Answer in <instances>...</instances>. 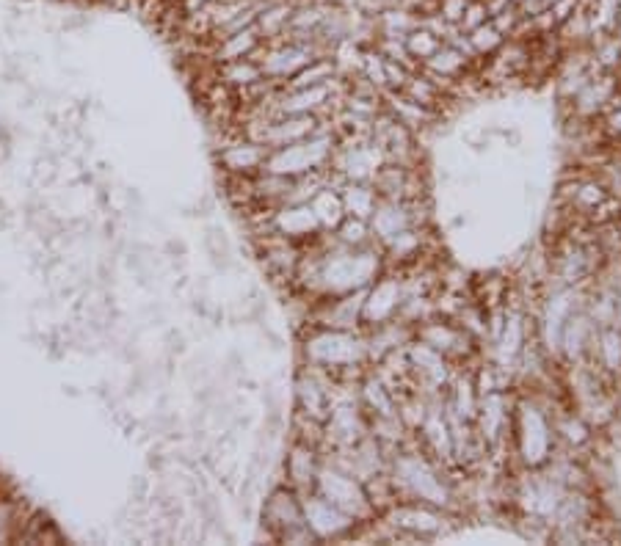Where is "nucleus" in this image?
I'll return each mask as SVG.
<instances>
[{"instance_id":"nucleus-31","label":"nucleus","mask_w":621,"mask_h":546,"mask_svg":"<svg viewBox=\"0 0 621 546\" xmlns=\"http://www.w3.org/2000/svg\"><path fill=\"white\" fill-rule=\"evenodd\" d=\"M489 23L495 25L497 31H500V34L506 36V39H511V36L517 34L519 23H522V14H519L517 6L511 3L508 9H503V12H500V14H495V17H492Z\"/></svg>"},{"instance_id":"nucleus-36","label":"nucleus","mask_w":621,"mask_h":546,"mask_svg":"<svg viewBox=\"0 0 621 546\" xmlns=\"http://www.w3.org/2000/svg\"><path fill=\"white\" fill-rule=\"evenodd\" d=\"M45 3H61V0H45Z\"/></svg>"},{"instance_id":"nucleus-4","label":"nucleus","mask_w":621,"mask_h":546,"mask_svg":"<svg viewBox=\"0 0 621 546\" xmlns=\"http://www.w3.org/2000/svg\"><path fill=\"white\" fill-rule=\"evenodd\" d=\"M379 516L395 527V544L398 541L423 544V541H434L439 535H448L453 530V516L448 511H439L434 505H426V502L398 500Z\"/></svg>"},{"instance_id":"nucleus-33","label":"nucleus","mask_w":621,"mask_h":546,"mask_svg":"<svg viewBox=\"0 0 621 546\" xmlns=\"http://www.w3.org/2000/svg\"><path fill=\"white\" fill-rule=\"evenodd\" d=\"M547 9H550L552 17H555L558 25H561V23H566V20H569L577 9H583V0H555V3H550Z\"/></svg>"},{"instance_id":"nucleus-24","label":"nucleus","mask_w":621,"mask_h":546,"mask_svg":"<svg viewBox=\"0 0 621 546\" xmlns=\"http://www.w3.org/2000/svg\"><path fill=\"white\" fill-rule=\"evenodd\" d=\"M28 511H31V505L20 500L14 491H0V546L14 544V535L20 530V524H23Z\"/></svg>"},{"instance_id":"nucleus-37","label":"nucleus","mask_w":621,"mask_h":546,"mask_svg":"<svg viewBox=\"0 0 621 546\" xmlns=\"http://www.w3.org/2000/svg\"><path fill=\"white\" fill-rule=\"evenodd\" d=\"M166 3H177V0H166Z\"/></svg>"},{"instance_id":"nucleus-35","label":"nucleus","mask_w":621,"mask_h":546,"mask_svg":"<svg viewBox=\"0 0 621 546\" xmlns=\"http://www.w3.org/2000/svg\"><path fill=\"white\" fill-rule=\"evenodd\" d=\"M541 3H544V6H550V3H555V0H541Z\"/></svg>"},{"instance_id":"nucleus-30","label":"nucleus","mask_w":621,"mask_h":546,"mask_svg":"<svg viewBox=\"0 0 621 546\" xmlns=\"http://www.w3.org/2000/svg\"><path fill=\"white\" fill-rule=\"evenodd\" d=\"M483 23H489L486 3H483V0H470V3H467V9H464V14H461L459 31L470 34L472 28H478V25H483Z\"/></svg>"},{"instance_id":"nucleus-10","label":"nucleus","mask_w":621,"mask_h":546,"mask_svg":"<svg viewBox=\"0 0 621 546\" xmlns=\"http://www.w3.org/2000/svg\"><path fill=\"white\" fill-rule=\"evenodd\" d=\"M423 207H428L426 199H417V202H395V199H379V205L373 210V216L368 218L373 240L379 243V249L384 243H390L392 238H398L401 232L412 227H426L428 216L420 213Z\"/></svg>"},{"instance_id":"nucleus-18","label":"nucleus","mask_w":621,"mask_h":546,"mask_svg":"<svg viewBox=\"0 0 621 546\" xmlns=\"http://www.w3.org/2000/svg\"><path fill=\"white\" fill-rule=\"evenodd\" d=\"M293 9H296V0H263L260 3L254 28L260 31L263 42H279L282 36L288 34Z\"/></svg>"},{"instance_id":"nucleus-38","label":"nucleus","mask_w":621,"mask_h":546,"mask_svg":"<svg viewBox=\"0 0 621 546\" xmlns=\"http://www.w3.org/2000/svg\"><path fill=\"white\" fill-rule=\"evenodd\" d=\"M619 17H621V3H619Z\"/></svg>"},{"instance_id":"nucleus-23","label":"nucleus","mask_w":621,"mask_h":546,"mask_svg":"<svg viewBox=\"0 0 621 546\" xmlns=\"http://www.w3.org/2000/svg\"><path fill=\"white\" fill-rule=\"evenodd\" d=\"M373 28H376V36L403 39L412 28H417V14L403 9L398 3H387V6H381L379 12H376Z\"/></svg>"},{"instance_id":"nucleus-8","label":"nucleus","mask_w":621,"mask_h":546,"mask_svg":"<svg viewBox=\"0 0 621 546\" xmlns=\"http://www.w3.org/2000/svg\"><path fill=\"white\" fill-rule=\"evenodd\" d=\"M304 522V505H301V494L293 491L288 483H279L265 494L263 505H260V527L263 535H268L274 544H282V538L296 530Z\"/></svg>"},{"instance_id":"nucleus-14","label":"nucleus","mask_w":621,"mask_h":546,"mask_svg":"<svg viewBox=\"0 0 621 546\" xmlns=\"http://www.w3.org/2000/svg\"><path fill=\"white\" fill-rule=\"evenodd\" d=\"M268 152L271 149L263 144L235 133L227 144H221V149L216 152V163L224 171V177H254L257 171H263Z\"/></svg>"},{"instance_id":"nucleus-5","label":"nucleus","mask_w":621,"mask_h":546,"mask_svg":"<svg viewBox=\"0 0 621 546\" xmlns=\"http://www.w3.org/2000/svg\"><path fill=\"white\" fill-rule=\"evenodd\" d=\"M315 494H321L323 500L332 502L334 508L348 513L359 524L376 519V511H373V505L368 500L365 483L343 472L340 467H334V464H326V461L321 464L318 478H315Z\"/></svg>"},{"instance_id":"nucleus-20","label":"nucleus","mask_w":621,"mask_h":546,"mask_svg":"<svg viewBox=\"0 0 621 546\" xmlns=\"http://www.w3.org/2000/svg\"><path fill=\"white\" fill-rule=\"evenodd\" d=\"M340 196H343L345 216L365 218L368 221L373 216V210L379 205V191L373 188V182H351L345 180L343 188H340Z\"/></svg>"},{"instance_id":"nucleus-26","label":"nucleus","mask_w":621,"mask_h":546,"mask_svg":"<svg viewBox=\"0 0 621 546\" xmlns=\"http://www.w3.org/2000/svg\"><path fill=\"white\" fill-rule=\"evenodd\" d=\"M334 238L345 243V246H354V249H362V246H376V240H373V232H370V224L365 218H354V216H345L340 221V227L332 232Z\"/></svg>"},{"instance_id":"nucleus-22","label":"nucleus","mask_w":621,"mask_h":546,"mask_svg":"<svg viewBox=\"0 0 621 546\" xmlns=\"http://www.w3.org/2000/svg\"><path fill=\"white\" fill-rule=\"evenodd\" d=\"M307 205L312 207V213L318 218V224H321L323 232H334V229L340 227V221L345 218L343 196H340V191H337L334 185H323L321 191L312 196Z\"/></svg>"},{"instance_id":"nucleus-12","label":"nucleus","mask_w":621,"mask_h":546,"mask_svg":"<svg viewBox=\"0 0 621 546\" xmlns=\"http://www.w3.org/2000/svg\"><path fill=\"white\" fill-rule=\"evenodd\" d=\"M406 285H403V276H390V273H381L379 279L368 287L365 293V307H362V326L373 329L379 323L398 318L401 304L406 301Z\"/></svg>"},{"instance_id":"nucleus-7","label":"nucleus","mask_w":621,"mask_h":546,"mask_svg":"<svg viewBox=\"0 0 621 546\" xmlns=\"http://www.w3.org/2000/svg\"><path fill=\"white\" fill-rule=\"evenodd\" d=\"M517 411L519 455L528 467H541L552 455V442H555L552 420H547V411H541L533 400H522Z\"/></svg>"},{"instance_id":"nucleus-11","label":"nucleus","mask_w":621,"mask_h":546,"mask_svg":"<svg viewBox=\"0 0 621 546\" xmlns=\"http://www.w3.org/2000/svg\"><path fill=\"white\" fill-rule=\"evenodd\" d=\"M301 505H304V522L310 527L318 544H326V541H345L351 535H357L359 522L351 519L348 513H343L340 508H334L332 502H326L321 494H307L301 497Z\"/></svg>"},{"instance_id":"nucleus-9","label":"nucleus","mask_w":621,"mask_h":546,"mask_svg":"<svg viewBox=\"0 0 621 546\" xmlns=\"http://www.w3.org/2000/svg\"><path fill=\"white\" fill-rule=\"evenodd\" d=\"M414 337L442 353L450 364L470 362L475 356V342H478L461 329L456 320L442 318V315H434V318L423 320L420 326H414Z\"/></svg>"},{"instance_id":"nucleus-32","label":"nucleus","mask_w":621,"mask_h":546,"mask_svg":"<svg viewBox=\"0 0 621 546\" xmlns=\"http://www.w3.org/2000/svg\"><path fill=\"white\" fill-rule=\"evenodd\" d=\"M470 0H437V12L442 14V20H448L450 25H459L461 14L467 9Z\"/></svg>"},{"instance_id":"nucleus-34","label":"nucleus","mask_w":621,"mask_h":546,"mask_svg":"<svg viewBox=\"0 0 621 546\" xmlns=\"http://www.w3.org/2000/svg\"><path fill=\"white\" fill-rule=\"evenodd\" d=\"M207 3H213V0H177L174 6H177V12L185 17V14H194L199 12V9H205Z\"/></svg>"},{"instance_id":"nucleus-21","label":"nucleus","mask_w":621,"mask_h":546,"mask_svg":"<svg viewBox=\"0 0 621 546\" xmlns=\"http://www.w3.org/2000/svg\"><path fill=\"white\" fill-rule=\"evenodd\" d=\"M420 67L426 69V72H431V75H437V78H445V80H450V83H459L461 75H467L475 64L461 56L456 47L442 45L437 53H434L431 58H426Z\"/></svg>"},{"instance_id":"nucleus-17","label":"nucleus","mask_w":621,"mask_h":546,"mask_svg":"<svg viewBox=\"0 0 621 546\" xmlns=\"http://www.w3.org/2000/svg\"><path fill=\"white\" fill-rule=\"evenodd\" d=\"M14 544L20 546H56V544H67V535L64 530L58 527L45 511H39V508H31V511L25 513L23 524H20V530L14 535Z\"/></svg>"},{"instance_id":"nucleus-16","label":"nucleus","mask_w":621,"mask_h":546,"mask_svg":"<svg viewBox=\"0 0 621 546\" xmlns=\"http://www.w3.org/2000/svg\"><path fill=\"white\" fill-rule=\"evenodd\" d=\"M260 45H263V36H260V31L254 25H249L243 31L221 36L216 42H207V58H210V64H224V61H235V58H249L260 50Z\"/></svg>"},{"instance_id":"nucleus-15","label":"nucleus","mask_w":621,"mask_h":546,"mask_svg":"<svg viewBox=\"0 0 621 546\" xmlns=\"http://www.w3.org/2000/svg\"><path fill=\"white\" fill-rule=\"evenodd\" d=\"M373 188L379 191L381 199H395V202L426 199V185H423L420 169L406 166V163H384L379 174L373 177Z\"/></svg>"},{"instance_id":"nucleus-19","label":"nucleus","mask_w":621,"mask_h":546,"mask_svg":"<svg viewBox=\"0 0 621 546\" xmlns=\"http://www.w3.org/2000/svg\"><path fill=\"white\" fill-rule=\"evenodd\" d=\"M216 67V80H221L224 86H230L235 94H243L246 89H252L254 83H260L265 78L263 69L257 64V58H235V61H224V64H213Z\"/></svg>"},{"instance_id":"nucleus-13","label":"nucleus","mask_w":621,"mask_h":546,"mask_svg":"<svg viewBox=\"0 0 621 546\" xmlns=\"http://www.w3.org/2000/svg\"><path fill=\"white\" fill-rule=\"evenodd\" d=\"M323 464V450L312 447L299 439H290V447L282 458V483H288L290 489L299 491L301 497H307L315 491V478Z\"/></svg>"},{"instance_id":"nucleus-28","label":"nucleus","mask_w":621,"mask_h":546,"mask_svg":"<svg viewBox=\"0 0 621 546\" xmlns=\"http://www.w3.org/2000/svg\"><path fill=\"white\" fill-rule=\"evenodd\" d=\"M467 39H470V45L475 47L478 58H489L492 53L500 50L503 42H506V36L500 34L492 23H483L478 25V28H472L470 34H467Z\"/></svg>"},{"instance_id":"nucleus-27","label":"nucleus","mask_w":621,"mask_h":546,"mask_svg":"<svg viewBox=\"0 0 621 546\" xmlns=\"http://www.w3.org/2000/svg\"><path fill=\"white\" fill-rule=\"evenodd\" d=\"M403 45H406L409 56H412L417 64H423V61L434 56V53H437L439 47L445 45V42H442L439 36L431 34V31H426L423 25H417V28H412L409 34L403 36Z\"/></svg>"},{"instance_id":"nucleus-1","label":"nucleus","mask_w":621,"mask_h":546,"mask_svg":"<svg viewBox=\"0 0 621 546\" xmlns=\"http://www.w3.org/2000/svg\"><path fill=\"white\" fill-rule=\"evenodd\" d=\"M301 362L337 381H362L368 373V337L365 331L307 326L301 331Z\"/></svg>"},{"instance_id":"nucleus-6","label":"nucleus","mask_w":621,"mask_h":546,"mask_svg":"<svg viewBox=\"0 0 621 546\" xmlns=\"http://www.w3.org/2000/svg\"><path fill=\"white\" fill-rule=\"evenodd\" d=\"M384 163V152L370 136H337L329 169L351 182H373Z\"/></svg>"},{"instance_id":"nucleus-3","label":"nucleus","mask_w":621,"mask_h":546,"mask_svg":"<svg viewBox=\"0 0 621 546\" xmlns=\"http://www.w3.org/2000/svg\"><path fill=\"white\" fill-rule=\"evenodd\" d=\"M334 147H337V133L332 130V125H326L318 133H312L310 138H304V141L271 149L263 171L282 174V177H301V174H310V171L326 169L334 155Z\"/></svg>"},{"instance_id":"nucleus-2","label":"nucleus","mask_w":621,"mask_h":546,"mask_svg":"<svg viewBox=\"0 0 621 546\" xmlns=\"http://www.w3.org/2000/svg\"><path fill=\"white\" fill-rule=\"evenodd\" d=\"M390 478L398 500L426 502L448 513L459 511V494L445 478V467L426 450H395L390 455Z\"/></svg>"},{"instance_id":"nucleus-25","label":"nucleus","mask_w":621,"mask_h":546,"mask_svg":"<svg viewBox=\"0 0 621 546\" xmlns=\"http://www.w3.org/2000/svg\"><path fill=\"white\" fill-rule=\"evenodd\" d=\"M205 251L210 262L219 268V271H230L232 265H235V251H232L230 240L224 235V229L219 227H207L205 229Z\"/></svg>"},{"instance_id":"nucleus-29","label":"nucleus","mask_w":621,"mask_h":546,"mask_svg":"<svg viewBox=\"0 0 621 546\" xmlns=\"http://www.w3.org/2000/svg\"><path fill=\"white\" fill-rule=\"evenodd\" d=\"M552 431L558 439H564L569 447H580L588 442V425L575 414H564L558 420H552Z\"/></svg>"}]
</instances>
